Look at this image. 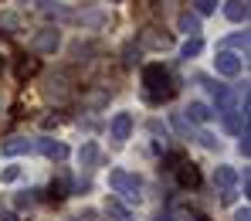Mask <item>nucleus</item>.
<instances>
[{
    "instance_id": "nucleus-1",
    "label": "nucleus",
    "mask_w": 251,
    "mask_h": 221,
    "mask_svg": "<svg viewBox=\"0 0 251 221\" xmlns=\"http://www.w3.org/2000/svg\"><path fill=\"white\" fill-rule=\"evenodd\" d=\"M143 82H146V88H163V95H167V68L163 65H150L146 72H143Z\"/></svg>"
},
{
    "instance_id": "nucleus-2",
    "label": "nucleus",
    "mask_w": 251,
    "mask_h": 221,
    "mask_svg": "<svg viewBox=\"0 0 251 221\" xmlns=\"http://www.w3.org/2000/svg\"><path fill=\"white\" fill-rule=\"evenodd\" d=\"M217 72H224V75H238V72H241L238 55H217Z\"/></svg>"
},
{
    "instance_id": "nucleus-3",
    "label": "nucleus",
    "mask_w": 251,
    "mask_h": 221,
    "mask_svg": "<svg viewBox=\"0 0 251 221\" xmlns=\"http://www.w3.org/2000/svg\"><path fill=\"white\" fill-rule=\"evenodd\" d=\"M34 48H38V51H54V48H58V31H41V34L34 38Z\"/></svg>"
},
{
    "instance_id": "nucleus-4",
    "label": "nucleus",
    "mask_w": 251,
    "mask_h": 221,
    "mask_svg": "<svg viewBox=\"0 0 251 221\" xmlns=\"http://www.w3.org/2000/svg\"><path fill=\"white\" fill-rule=\"evenodd\" d=\"M224 14H227L231 21H245V17H248V3H245V0H227Z\"/></svg>"
},
{
    "instance_id": "nucleus-5",
    "label": "nucleus",
    "mask_w": 251,
    "mask_h": 221,
    "mask_svg": "<svg viewBox=\"0 0 251 221\" xmlns=\"http://www.w3.org/2000/svg\"><path fill=\"white\" fill-rule=\"evenodd\" d=\"M72 21H82V24H102L105 21V14L102 10H82V14H68Z\"/></svg>"
},
{
    "instance_id": "nucleus-6",
    "label": "nucleus",
    "mask_w": 251,
    "mask_h": 221,
    "mask_svg": "<svg viewBox=\"0 0 251 221\" xmlns=\"http://www.w3.org/2000/svg\"><path fill=\"white\" fill-rule=\"evenodd\" d=\"M180 31H187V34H197V31H201V21H197V14H180Z\"/></svg>"
},
{
    "instance_id": "nucleus-7",
    "label": "nucleus",
    "mask_w": 251,
    "mask_h": 221,
    "mask_svg": "<svg viewBox=\"0 0 251 221\" xmlns=\"http://www.w3.org/2000/svg\"><path fill=\"white\" fill-rule=\"evenodd\" d=\"M146 44H153V48H170L173 38H170V34H146Z\"/></svg>"
},
{
    "instance_id": "nucleus-8",
    "label": "nucleus",
    "mask_w": 251,
    "mask_h": 221,
    "mask_svg": "<svg viewBox=\"0 0 251 221\" xmlns=\"http://www.w3.org/2000/svg\"><path fill=\"white\" fill-rule=\"evenodd\" d=\"M201 48H204V44H201V38H190V41L183 44V58H194V55H201Z\"/></svg>"
},
{
    "instance_id": "nucleus-9",
    "label": "nucleus",
    "mask_w": 251,
    "mask_h": 221,
    "mask_svg": "<svg viewBox=\"0 0 251 221\" xmlns=\"http://www.w3.org/2000/svg\"><path fill=\"white\" fill-rule=\"evenodd\" d=\"M65 82H61V79H51V82H48V95H65Z\"/></svg>"
},
{
    "instance_id": "nucleus-10",
    "label": "nucleus",
    "mask_w": 251,
    "mask_h": 221,
    "mask_svg": "<svg viewBox=\"0 0 251 221\" xmlns=\"http://www.w3.org/2000/svg\"><path fill=\"white\" fill-rule=\"evenodd\" d=\"M180 180H183V184H197V180H201V174H197L194 167H187V170L180 174Z\"/></svg>"
},
{
    "instance_id": "nucleus-11",
    "label": "nucleus",
    "mask_w": 251,
    "mask_h": 221,
    "mask_svg": "<svg viewBox=\"0 0 251 221\" xmlns=\"http://www.w3.org/2000/svg\"><path fill=\"white\" fill-rule=\"evenodd\" d=\"M126 130H129V116H119L116 119V136H126Z\"/></svg>"
},
{
    "instance_id": "nucleus-12",
    "label": "nucleus",
    "mask_w": 251,
    "mask_h": 221,
    "mask_svg": "<svg viewBox=\"0 0 251 221\" xmlns=\"http://www.w3.org/2000/svg\"><path fill=\"white\" fill-rule=\"evenodd\" d=\"M214 7H217V0H197V10H201V14H210Z\"/></svg>"
},
{
    "instance_id": "nucleus-13",
    "label": "nucleus",
    "mask_w": 251,
    "mask_h": 221,
    "mask_svg": "<svg viewBox=\"0 0 251 221\" xmlns=\"http://www.w3.org/2000/svg\"><path fill=\"white\" fill-rule=\"evenodd\" d=\"M0 24H3V28H17V17H14V14H0Z\"/></svg>"
}]
</instances>
